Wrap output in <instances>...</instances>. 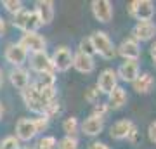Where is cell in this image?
Listing matches in <instances>:
<instances>
[{
  "label": "cell",
  "instance_id": "cb8c5ba5",
  "mask_svg": "<svg viewBox=\"0 0 156 149\" xmlns=\"http://www.w3.org/2000/svg\"><path fill=\"white\" fill-rule=\"evenodd\" d=\"M35 149H57V139L54 135H44L38 139Z\"/></svg>",
  "mask_w": 156,
  "mask_h": 149
},
{
  "label": "cell",
  "instance_id": "836d02e7",
  "mask_svg": "<svg viewBox=\"0 0 156 149\" xmlns=\"http://www.w3.org/2000/svg\"><path fill=\"white\" fill-rule=\"evenodd\" d=\"M147 137L153 144H156V120L154 122L149 123V127H147Z\"/></svg>",
  "mask_w": 156,
  "mask_h": 149
},
{
  "label": "cell",
  "instance_id": "30bf717a",
  "mask_svg": "<svg viewBox=\"0 0 156 149\" xmlns=\"http://www.w3.org/2000/svg\"><path fill=\"white\" fill-rule=\"evenodd\" d=\"M30 66H31V69L35 73H38V75H42V73H56L54 64H52V59L47 54V50L30 55Z\"/></svg>",
  "mask_w": 156,
  "mask_h": 149
},
{
  "label": "cell",
  "instance_id": "ba28073f",
  "mask_svg": "<svg viewBox=\"0 0 156 149\" xmlns=\"http://www.w3.org/2000/svg\"><path fill=\"white\" fill-rule=\"evenodd\" d=\"M156 37V24L153 21H139L135 23V26L132 28V37L130 38L135 40L137 44L140 42H149Z\"/></svg>",
  "mask_w": 156,
  "mask_h": 149
},
{
  "label": "cell",
  "instance_id": "7c38bea8",
  "mask_svg": "<svg viewBox=\"0 0 156 149\" xmlns=\"http://www.w3.org/2000/svg\"><path fill=\"white\" fill-rule=\"evenodd\" d=\"M90 9H92V14H94L95 21L99 23H109L113 19V4L109 0H94L90 4Z\"/></svg>",
  "mask_w": 156,
  "mask_h": 149
},
{
  "label": "cell",
  "instance_id": "d6a6232c",
  "mask_svg": "<svg viewBox=\"0 0 156 149\" xmlns=\"http://www.w3.org/2000/svg\"><path fill=\"white\" fill-rule=\"evenodd\" d=\"M127 140L132 144V146H135V144H139V142H140V132H139V128L135 127V125H134V128L130 130V133H128Z\"/></svg>",
  "mask_w": 156,
  "mask_h": 149
},
{
  "label": "cell",
  "instance_id": "ffe728a7",
  "mask_svg": "<svg viewBox=\"0 0 156 149\" xmlns=\"http://www.w3.org/2000/svg\"><path fill=\"white\" fill-rule=\"evenodd\" d=\"M132 88L137 94H149L154 88V76L151 73H142L132 82Z\"/></svg>",
  "mask_w": 156,
  "mask_h": 149
},
{
  "label": "cell",
  "instance_id": "3957f363",
  "mask_svg": "<svg viewBox=\"0 0 156 149\" xmlns=\"http://www.w3.org/2000/svg\"><path fill=\"white\" fill-rule=\"evenodd\" d=\"M21 97H23V102H24V106H26V109H30L31 113H35V115H44L45 111V106L49 104V102H45V99L42 97V94H40V90L37 87H35L33 83H30L28 87L24 88L21 92Z\"/></svg>",
  "mask_w": 156,
  "mask_h": 149
},
{
  "label": "cell",
  "instance_id": "d4e9b609",
  "mask_svg": "<svg viewBox=\"0 0 156 149\" xmlns=\"http://www.w3.org/2000/svg\"><path fill=\"white\" fill-rule=\"evenodd\" d=\"M2 7H4L9 14H12V16H16L17 12H21L23 9H24L21 0H4V2H2Z\"/></svg>",
  "mask_w": 156,
  "mask_h": 149
},
{
  "label": "cell",
  "instance_id": "5b68a950",
  "mask_svg": "<svg viewBox=\"0 0 156 149\" xmlns=\"http://www.w3.org/2000/svg\"><path fill=\"white\" fill-rule=\"evenodd\" d=\"M50 59H52V64H54L56 73H64L73 66V52L66 45L56 47V50H54V54H52Z\"/></svg>",
  "mask_w": 156,
  "mask_h": 149
},
{
  "label": "cell",
  "instance_id": "5bb4252c",
  "mask_svg": "<svg viewBox=\"0 0 156 149\" xmlns=\"http://www.w3.org/2000/svg\"><path fill=\"white\" fill-rule=\"evenodd\" d=\"M140 75V69H139V61H123L116 69V76L118 80L122 82H127V83H132L135 78Z\"/></svg>",
  "mask_w": 156,
  "mask_h": 149
},
{
  "label": "cell",
  "instance_id": "f546056e",
  "mask_svg": "<svg viewBox=\"0 0 156 149\" xmlns=\"http://www.w3.org/2000/svg\"><path fill=\"white\" fill-rule=\"evenodd\" d=\"M49 118L45 115H38L37 118H33V123H35V128H37V133H42L49 128Z\"/></svg>",
  "mask_w": 156,
  "mask_h": 149
},
{
  "label": "cell",
  "instance_id": "6da1fadb",
  "mask_svg": "<svg viewBox=\"0 0 156 149\" xmlns=\"http://www.w3.org/2000/svg\"><path fill=\"white\" fill-rule=\"evenodd\" d=\"M90 40H92V45H94L95 54H99L102 59L106 61H111L116 57V47L113 44V40L109 38V35L106 31H94L90 35Z\"/></svg>",
  "mask_w": 156,
  "mask_h": 149
},
{
  "label": "cell",
  "instance_id": "e575fe53",
  "mask_svg": "<svg viewBox=\"0 0 156 149\" xmlns=\"http://www.w3.org/2000/svg\"><path fill=\"white\" fill-rule=\"evenodd\" d=\"M89 149H111L109 146H108L106 142H101V140H95V142L90 144V147Z\"/></svg>",
  "mask_w": 156,
  "mask_h": 149
},
{
  "label": "cell",
  "instance_id": "8992f818",
  "mask_svg": "<svg viewBox=\"0 0 156 149\" xmlns=\"http://www.w3.org/2000/svg\"><path fill=\"white\" fill-rule=\"evenodd\" d=\"M4 57H5V61L12 68H23V64L28 59V52H26V49L19 42H12V44H9L5 47Z\"/></svg>",
  "mask_w": 156,
  "mask_h": 149
},
{
  "label": "cell",
  "instance_id": "484cf974",
  "mask_svg": "<svg viewBox=\"0 0 156 149\" xmlns=\"http://www.w3.org/2000/svg\"><path fill=\"white\" fill-rule=\"evenodd\" d=\"M78 52H82V54L89 55V57H94V55H95V50H94V45H92V40H90V37H85V38L80 40Z\"/></svg>",
  "mask_w": 156,
  "mask_h": 149
},
{
  "label": "cell",
  "instance_id": "e0dca14e",
  "mask_svg": "<svg viewBox=\"0 0 156 149\" xmlns=\"http://www.w3.org/2000/svg\"><path fill=\"white\" fill-rule=\"evenodd\" d=\"M80 130H82V133H83V135L95 137V135H99V133L104 130V120L90 115L89 118H85L83 122L80 123Z\"/></svg>",
  "mask_w": 156,
  "mask_h": 149
},
{
  "label": "cell",
  "instance_id": "8d00e7d4",
  "mask_svg": "<svg viewBox=\"0 0 156 149\" xmlns=\"http://www.w3.org/2000/svg\"><path fill=\"white\" fill-rule=\"evenodd\" d=\"M4 33H5V21L0 17V37H2Z\"/></svg>",
  "mask_w": 156,
  "mask_h": 149
},
{
  "label": "cell",
  "instance_id": "9c48e42d",
  "mask_svg": "<svg viewBox=\"0 0 156 149\" xmlns=\"http://www.w3.org/2000/svg\"><path fill=\"white\" fill-rule=\"evenodd\" d=\"M19 44L26 49V52H31V54H37V52H45V47H47V40L42 37V35L37 31V33H23L21 38H19Z\"/></svg>",
  "mask_w": 156,
  "mask_h": 149
},
{
  "label": "cell",
  "instance_id": "52a82bcc",
  "mask_svg": "<svg viewBox=\"0 0 156 149\" xmlns=\"http://www.w3.org/2000/svg\"><path fill=\"white\" fill-rule=\"evenodd\" d=\"M95 87L99 90V94L108 95L109 92H113L115 88L118 87V76H116V69L113 68H106L99 73V78H97V83Z\"/></svg>",
  "mask_w": 156,
  "mask_h": 149
},
{
  "label": "cell",
  "instance_id": "9a60e30c",
  "mask_svg": "<svg viewBox=\"0 0 156 149\" xmlns=\"http://www.w3.org/2000/svg\"><path fill=\"white\" fill-rule=\"evenodd\" d=\"M35 12H37V16L40 19V24L42 26H47L50 23L54 21V2H50V0H38V2H35Z\"/></svg>",
  "mask_w": 156,
  "mask_h": 149
},
{
  "label": "cell",
  "instance_id": "4fadbf2b",
  "mask_svg": "<svg viewBox=\"0 0 156 149\" xmlns=\"http://www.w3.org/2000/svg\"><path fill=\"white\" fill-rule=\"evenodd\" d=\"M116 54L123 57V61H139L140 57V45L132 38H125L116 47Z\"/></svg>",
  "mask_w": 156,
  "mask_h": 149
},
{
  "label": "cell",
  "instance_id": "74e56055",
  "mask_svg": "<svg viewBox=\"0 0 156 149\" xmlns=\"http://www.w3.org/2000/svg\"><path fill=\"white\" fill-rule=\"evenodd\" d=\"M4 69H2V68H0V87H2V85H4Z\"/></svg>",
  "mask_w": 156,
  "mask_h": 149
},
{
  "label": "cell",
  "instance_id": "f1b7e54d",
  "mask_svg": "<svg viewBox=\"0 0 156 149\" xmlns=\"http://www.w3.org/2000/svg\"><path fill=\"white\" fill-rule=\"evenodd\" d=\"M57 149H78V139L64 135L57 140Z\"/></svg>",
  "mask_w": 156,
  "mask_h": 149
},
{
  "label": "cell",
  "instance_id": "8fae6325",
  "mask_svg": "<svg viewBox=\"0 0 156 149\" xmlns=\"http://www.w3.org/2000/svg\"><path fill=\"white\" fill-rule=\"evenodd\" d=\"M38 133H37V128H35L33 118H19L16 123V139L19 142H30L33 140Z\"/></svg>",
  "mask_w": 156,
  "mask_h": 149
},
{
  "label": "cell",
  "instance_id": "44dd1931",
  "mask_svg": "<svg viewBox=\"0 0 156 149\" xmlns=\"http://www.w3.org/2000/svg\"><path fill=\"white\" fill-rule=\"evenodd\" d=\"M127 101H128L127 90L123 87H120V85L113 92L108 94V106H109V109H122L123 106L127 104Z\"/></svg>",
  "mask_w": 156,
  "mask_h": 149
},
{
  "label": "cell",
  "instance_id": "83f0119b",
  "mask_svg": "<svg viewBox=\"0 0 156 149\" xmlns=\"http://www.w3.org/2000/svg\"><path fill=\"white\" fill-rule=\"evenodd\" d=\"M0 149H21V142L16 139V135H7L0 140Z\"/></svg>",
  "mask_w": 156,
  "mask_h": 149
},
{
  "label": "cell",
  "instance_id": "d6986e66",
  "mask_svg": "<svg viewBox=\"0 0 156 149\" xmlns=\"http://www.w3.org/2000/svg\"><path fill=\"white\" fill-rule=\"evenodd\" d=\"M135 123L132 122V120H118V122H115L109 127V135H111V139H115V140H123V139L128 137V133H130V130L134 128Z\"/></svg>",
  "mask_w": 156,
  "mask_h": 149
},
{
  "label": "cell",
  "instance_id": "7a4b0ae2",
  "mask_svg": "<svg viewBox=\"0 0 156 149\" xmlns=\"http://www.w3.org/2000/svg\"><path fill=\"white\" fill-rule=\"evenodd\" d=\"M12 26L21 30L23 33H37L42 24L33 9H23L16 16H12Z\"/></svg>",
  "mask_w": 156,
  "mask_h": 149
},
{
  "label": "cell",
  "instance_id": "ac0fdd59",
  "mask_svg": "<svg viewBox=\"0 0 156 149\" xmlns=\"http://www.w3.org/2000/svg\"><path fill=\"white\" fill-rule=\"evenodd\" d=\"M73 68L78 73H82V75H90L95 69V61L94 57H89V55H85L76 50L73 54Z\"/></svg>",
  "mask_w": 156,
  "mask_h": 149
},
{
  "label": "cell",
  "instance_id": "603a6c76",
  "mask_svg": "<svg viewBox=\"0 0 156 149\" xmlns=\"http://www.w3.org/2000/svg\"><path fill=\"white\" fill-rule=\"evenodd\" d=\"M56 73H42V75H38V78H37V82H35V85L38 88H45V87H56Z\"/></svg>",
  "mask_w": 156,
  "mask_h": 149
},
{
  "label": "cell",
  "instance_id": "7402d4cb",
  "mask_svg": "<svg viewBox=\"0 0 156 149\" xmlns=\"http://www.w3.org/2000/svg\"><path fill=\"white\" fill-rule=\"evenodd\" d=\"M62 132L66 133L68 137H76V133L80 132V122L76 116H68L62 122Z\"/></svg>",
  "mask_w": 156,
  "mask_h": 149
},
{
  "label": "cell",
  "instance_id": "f35d334b",
  "mask_svg": "<svg viewBox=\"0 0 156 149\" xmlns=\"http://www.w3.org/2000/svg\"><path fill=\"white\" fill-rule=\"evenodd\" d=\"M2 116H4V108H2V104H0V120H2Z\"/></svg>",
  "mask_w": 156,
  "mask_h": 149
},
{
  "label": "cell",
  "instance_id": "4dcf8cb0",
  "mask_svg": "<svg viewBox=\"0 0 156 149\" xmlns=\"http://www.w3.org/2000/svg\"><path fill=\"white\" fill-rule=\"evenodd\" d=\"M108 111H109V106H108V102H97V104H94V109H92V116H97V118H106Z\"/></svg>",
  "mask_w": 156,
  "mask_h": 149
},
{
  "label": "cell",
  "instance_id": "d590c367",
  "mask_svg": "<svg viewBox=\"0 0 156 149\" xmlns=\"http://www.w3.org/2000/svg\"><path fill=\"white\" fill-rule=\"evenodd\" d=\"M149 55H151V59H153V64H154L156 68V42L153 45H151V49H149Z\"/></svg>",
  "mask_w": 156,
  "mask_h": 149
},
{
  "label": "cell",
  "instance_id": "2e32d148",
  "mask_svg": "<svg viewBox=\"0 0 156 149\" xmlns=\"http://www.w3.org/2000/svg\"><path fill=\"white\" fill-rule=\"evenodd\" d=\"M9 82L12 83V87L23 92L24 88L28 87L30 83V71L26 68H12L11 71H9Z\"/></svg>",
  "mask_w": 156,
  "mask_h": 149
},
{
  "label": "cell",
  "instance_id": "277c9868",
  "mask_svg": "<svg viewBox=\"0 0 156 149\" xmlns=\"http://www.w3.org/2000/svg\"><path fill=\"white\" fill-rule=\"evenodd\" d=\"M128 14L139 21H151L154 16V4L151 0H134L128 4Z\"/></svg>",
  "mask_w": 156,
  "mask_h": 149
},
{
  "label": "cell",
  "instance_id": "4316f807",
  "mask_svg": "<svg viewBox=\"0 0 156 149\" xmlns=\"http://www.w3.org/2000/svg\"><path fill=\"white\" fill-rule=\"evenodd\" d=\"M61 113V104H59V101L54 99V101H50L49 104L45 106V111H44V115L49 118V120H52V118H56L57 115Z\"/></svg>",
  "mask_w": 156,
  "mask_h": 149
},
{
  "label": "cell",
  "instance_id": "ab89813d",
  "mask_svg": "<svg viewBox=\"0 0 156 149\" xmlns=\"http://www.w3.org/2000/svg\"><path fill=\"white\" fill-rule=\"evenodd\" d=\"M21 149H35V147H30V146H26V147H21Z\"/></svg>",
  "mask_w": 156,
  "mask_h": 149
},
{
  "label": "cell",
  "instance_id": "1f68e13d",
  "mask_svg": "<svg viewBox=\"0 0 156 149\" xmlns=\"http://www.w3.org/2000/svg\"><path fill=\"white\" fill-rule=\"evenodd\" d=\"M99 90L97 87H89L85 90V101L89 102V104H97L99 102Z\"/></svg>",
  "mask_w": 156,
  "mask_h": 149
}]
</instances>
